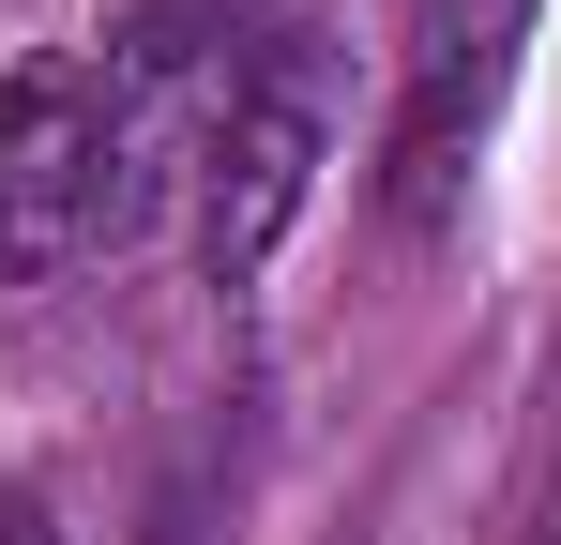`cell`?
I'll list each match as a JSON object with an SVG mask.
<instances>
[{"mask_svg": "<svg viewBox=\"0 0 561 545\" xmlns=\"http://www.w3.org/2000/svg\"><path fill=\"white\" fill-rule=\"evenodd\" d=\"M547 0H410V61H394V137H379V212L440 228L516 106V46Z\"/></svg>", "mask_w": 561, "mask_h": 545, "instance_id": "6da1fadb", "label": "cell"}, {"mask_svg": "<svg viewBox=\"0 0 561 545\" xmlns=\"http://www.w3.org/2000/svg\"><path fill=\"white\" fill-rule=\"evenodd\" d=\"M304 197H319V77L259 61L243 106L213 121V152H197V272L213 288H259L274 243L304 228Z\"/></svg>", "mask_w": 561, "mask_h": 545, "instance_id": "7a4b0ae2", "label": "cell"}, {"mask_svg": "<svg viewBox=\"0 0 561 545\" xmlns=\"http://www.w3.org/2000/svg\"><path fill=\"white\" fill-rule=\"evenodd\" d=\"M0 545H61V500L46 485H0Z\"/></svg>", "mask_w": 561, "mask_h": 545, "instance_id": "3957f363", "label": "cell"}]
</instances>
